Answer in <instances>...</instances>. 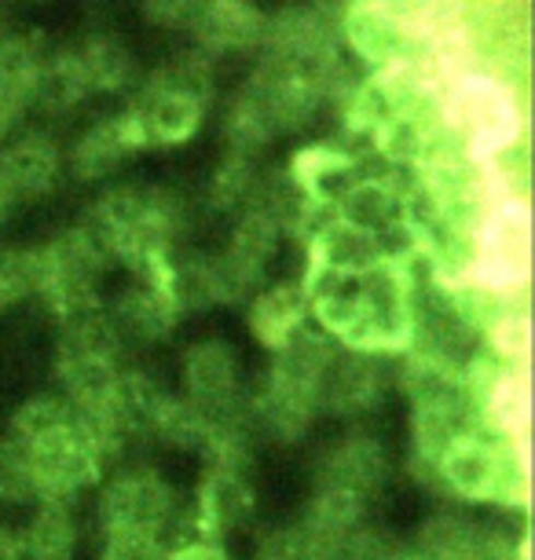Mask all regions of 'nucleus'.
Returning a JSON list of instances; mask_svg holds the SVG:
<instances>
[{"instance_id": "obj_16", "label": "nucleus", "mask_w": 535, "mask_h": 560, "mask_svg": "<svg viewBox=\"0 0 535 560\" xmlns=\"http://www.w3.org/2000/svg\"><path fill=\"white\" fill-rule=\"evenodd\" d=\"M393 458L389 447L374 436V432L352 429L330 443L316 462V488L345 491L352 499L371 505L382 488L389 483Z\"/></svg>"}, {"instance_id": "obj_12", "label": "nucleus", "mask_w": 535, "mask_h": 560, "mask_svg": "<svg viewBox=\"0 0 535 560\" xmlns=\"http://www.w3.org/2000/svg\"><path fill=\"white\" fill-rule=\"evenodd\" d=\"M37 472V502H78L81 494L96 491L107 480L114 454L81 425L67 429L62 436L40 443L30 451Z\"/></svg>"}, {"instance_id": "obj_5", "label": "nucleus", "mask_w": 535, "mask_h": 560, "mask_svg": "<svg viewBox=\"0 0 535 560\" xmlns=\"http://www.w3.org/2000/svg\"><path fill=\"white\" fill-rule=\"evenodd\" d=\"M184 494L151 465H125L100 483L96 527L100 532H132L162 538L165 546L181 542Z\"/></svg>"}, {"instance_id": "obj_21", "label": "nucleus", "mask_w": 535, "mask_h": 560, "mask_svg": "<svg viewBox=\"0 0 535 560\" xmlns=\"http://www.w3.org/2000/svg\"><path fill=\"white\" fill-rule=\"evenodd\" d=\"M282 173L309 198L316 213H334L341 195L363 176V158L345 143H304L290 154Z\"/></svg>"}, {"instance_id": "obj_40", "label": "nucleus", "mask_w": 535, "mask_h": 560, "mask_svg": "<svg viewBox=\"0 0 535 560\" xmlns=\"http://www.w3.org/2000/svg\"><path fill=\"white\" fill-rule=\"evenodd\" d=\"M8 30H12V19H8V12H4V8H0V37H4Z\"/></svg>"}, {"instance_id": "obj_18", "label": "nucleus", "mask_w": 535, "mask_h": 560, "mask_svg": "<svg viewBox=\"0 0 535 560\" xmlns=\"http://www.w3.org/2000/svg\"><path fill=\"white\" fill-rule=\"evenodd\" d=\"M385 363H389V359L349 352V348L334 345V355H330L327 370H323L319 388H316L319 415H330V418L371 415V410L382 404L385 385H389Z\"/></svg>"}, {"instance_id": "obj_35", "label": "nucleus", "mask_w": 535, "mask_h": 560, "mask_svg": "<svg viewBox=\"0 0 535 560\" xmlns=\"http://www.w3.org/2000/svg\"><path fill=\"white\" fill-rule=\"evenodd\" d=\"M191 4L195 0H154V4H143L140 12H143L147 23L173 30V34H184L187 19H191Z\"/></svg>"}, {"instance_id": "obj_34", "label": "nucleus", "mask_w": 535, "mask_h": 560, "mask_svg": "<svg viewBox=\"0 0 535 560\" xmlns=\"http://www.w3.org/2000/svg\"><path fill=\"white\" fill-rule=\"evenodd\" d=\"M162 538L132 532H96V560H165Z\"/></svg>"}, {"instance_id": "obj_9", "label": "nucleus", "mask_w": 535, "mask_h": 560, "mask_svg": "<svg viewBox=\"0 0 535 560\" xmlns=\"http://www.w3.org/2000/svg\"><path fill=\"white\" fill-rule=\"evenodd\" d=\"M532 260L528 202L499 198L474 235V271L469 282L496 293H524Z\"/></svg>"}, {"instance_id": "obj_24", "label": "nucleus", "mask_w": 535, "mask_h": 560, "mask_svg": "<svg viewBox=\"0 0 535 560\" xmlns=\"http://www.w3.org/2000/svg\"><path fill=\"white\" fill-rule=\"evenodd\" d=\"M246 326L268 355L279 352L282 345H290L301 330H309L312 308H309V293H304L301 279L265 282V287L246 301Z\"/></svg>"}, {"instance_id": "obj_27", "label": "nucleus", "mask_w": 535, "mask_h": 560, "mask_svg": "<svg viewBox=\"0 0 535 560\" xmlns=\"http://www.w3.org/2000/svg\"><path fill=\"white\" fill-rule=\"evenodd\" d=\"M23 560H73L81 549V521L70 502H34L19 532Z\"/></svg>"}, {"instance_id": "obj_7", "label": "nucleus", "mask_w": 535, "mask_h": 560, "mask_svg": "<svg viewBox=\"0 0 535 560\" xmlns=\"http://www.w3.org/2000/svg\"><path fill=\"white\" fill-rule=\"evenodd\" d=\"M257 56L290 62L316 78L349 73L338 34V8L330 4H282L265 19V40Z\"/></svg>"}, {"instance_id": "obj_26", "label": "nucleus", "mask_w": 535, "mask_h": 560, "mask_svg": "<svg viewBox=\"0 0 535 560\" xmlns=\"http://www.w3.org/2000/svg\"><path fill=\"white\" fill-rule=\"evenodd\" d=\"M85 100H92V92L78 67V56H73V45H48L34 89H30V110L45 114V118H67Z\"/></svg>"}, {"instance_id": "obj_11", "label": "nucleus", "mask_w": 535, "mask_h": 560, "mask_svg": "<svg viewBox=\"0 0 535 560\" xmlns=\"http://www.w3.org/2000/svg\"><path fill=\"white\" fill-rule=\"evenodd\" d=\"M246 377L235 345L224 337L191 341L181 355V396L195 404L209 421L246 418Z\"/></svg>"}, {"instance_id": "obj_10", "label": "nucleus", "mask_w": 535, "mask_h": 560, "mask_svg": "<svg viewBox=\"0 0 535 560\" xmlns=\"http://www.w3.org/2000/svg\"><path fill=\"white\" fill-rule=\"evenodd\" d=\"M173 257L176 253H165V257H154L132 268V282L121 287L111 301H103L111 323L118 326L125 348L129 345H162L170 341L181 326V312L173 304V290H170V275H173Z\"/></svg>"}, {"instance_id": "obj_3", "label": "nucleus", "mask_w": 535, "mask_h": 560, "mask_svg": "<svg viewBox=\"0 0 535 560\" xmlns=\"http://www.w3.org/2000/svg\"><path fill=\"white\" fill-rule=\"evenodd\" d=\"M429 483L458 505H513L528 502V462L524 443H510L477 429L440 454Z\"/></svg>"}, {"instance_id": "obj_2", "label": "nucleus", "mask_w": 535, "mask_h": 560, "mask_svg": "<svg viewBox=\"0 0 535 560\" xmlns=\"http://www.w3.org/2000/svg\"><path fill=\"white\" fill-rule=\"evenodd\" d=\"M81 228L96 242L107 264H121L125 271L140 264L176 253V238L187 228L184 198L165 184H107L92 198Z\"/></svg>"}, {"instance_id": "obj_36", "label": "nucleus", "mask_w": 535, "mask_h": 560, "mask_svg": "<svg viewBox=\"0 0 535 560\" xmlns=\"http://www.w3.org/2000/svg\"><path fill=\"white\" fill-rule=\"evenodd\" d=\"M26 114H30L26 96H19V92H12V89H4V84H0V143L12 140Z\"/></svg>"}, {"instance_id": "obj_39", "label": "nucleus", "mask_w": 535, "mask_h": 560, "mask_svg": "<svg viewBox=\"0 0 535 560\" xmlns=\"http://www.w3.org/2000/svg\"><path fill=\"white\" fill-rule=\"evenodd\" d=\"M15 206H19V198L12 195V187H8V179L0 176V228L12 220V213H15Z\"/></svg>"}, {"instance_id": "obj_23", "label": "nucleus", "mask_w": 535, "mask_h": 560, "mask_svg": "<svg viewBox=\"0 0 535 560\" xmlns=\"http://www.w3.org/2000/svg\"><path fill=\"white\" fill-rule=\"evenodd\" d=\"M62 173H67V162H62V143L56 136L34 129L0 143V176L8 179L19 202L51 195Z\"/></svg>"}, {"instance_id": "obj_8", "label": "nucleus", "mask_w": 535, "mask_h": 560, "mask_svg": "<svg viewBox=\"0 0 535 560\" xmlns=\"http://www.w3.org/2000/svg\"><path fill=\"white\" fill-rule=\"evenodd\" d=\"M254 521H257V488L249 465L206 462L191 499H184L181 542H187V538L224 542L228 535L243 532Z\"/></svg>"}, {"instance_id": "obj_22", "label": "nucleus", "mask_w": 535, "mask_h": 560, "mask_svg": "<svg viewBox=\"0 0 535 560\" xmlns=\"http://www.w3.org/2000/svg\"><path fill=\"white\" fill-rule=\"evenodd\" d=\"M319 407L316 396L304 388L282 382L276 374H260L257 385L246 393V421L254 436H265L271 443H298L309 436V429L316 425Z\"/></svg>"}, {"instance_id": "obj_25", "label": "nucleus", "mask_w": 535, "mask_h": 560, "mask_svg": "<svg viewBox=\"0 0 535 560\" xmlns=\"http://www.w3.org/2000/svg\"><path fill=\"white\" fill-rule=\"evenodd\" d=\"M73 56H78L92 96H132L136 84L143 81L136 51L111 30H92L81 40H73Z\"/></svg>"}, {"instance_id": "obj_33", "label": "nucleus", "mask_w": 535, "mask_h": 560, "mask_svg": "<svg viewBox=\"0 0 535 560\" xmlns=\"http://www.w3.org/2000/svg\"><path fill=\"white\" fill-rule=\"evenodd\" d=\"M34 298V246H0V312Z\"/></svg>"}, {"instance_id": "obj_31", "label": "nucleus", "mask_w": 535, "mask_h": 560, "mask_svg": "<svg viewBox=\"0 0 535 560\" xmlns=\"http://www.w3.org/2000/svg\"><path fill=\"white\" fill-rule=\"evenodd\" d=\"M37 502V472L34 458L19 440L0 436V505Z\"/></svg>"}, {"instance_id": "obj_37", "label": "nucleus", "mask_w": 535, "mask_h": 560, "mask_svg": "<svg viewBox=\"0 0 535 560\" xmlns=\"http://www.w3.org/2000/svg\"><path fill=\"white\" fill-rule=\"evenodd\" d=\"M165 560H232L224 542H209V538H187L165 549Z\"/></svg>"}, {"instance_id": "obj_20", "label": "nucleus", "mask_w": 535, "mask_h": 560, "mask_svg": "<svg viewBox=\"0 0 535 560\" xmlns=\"http://www.w3.org/2000/svg\"><path fill=\"white\" fill-rule=\"evenodd\" d=\"M327 217L349 220L352 228L382 238L393 249L407 224V179L393 173V168H382V173H367L363 168V176L341 195V202Z\"/></svg>"}, {"instance_id": "obj_32", "label": "nucleus", "mask_w": 535, "mask_h": 560, "mask_svg": "<svg viewBox=\"0 0 535 560\" xmlns=\"http://www.w3.org/2000/svg\"><path fill=\"white\" fill-rule=\"evenodd\" d=\"M249 560H327V546L312 538L301 524H287L260 535Z\"/></svg>"}, {"instance_id": "obj_28", "label": "nucleus", "mask_w": 535, "mask_h": 560, "mask_svg": "<svg viewBox=\"0 0 535 560\" xmlns=\"http://www.w3.org/2000/svg\"><path fill=\"white\" fill-rule=\"evenodd\" d=\"M209 432H213V421H209L195 404H187L181 393H170V388H165V396L159 399V407H154L147 440L162 443V447H173V451L202 454Z\"/></svg>"}, {"instance_id": "obj_17", "label": "nucleus", "mask_w": 535, "mask_h": 560, "mask_svg": "<svg viewBox=\"0 0 535 560\" xmlns=\"http://www.w3.org/2000/svg\"><path fill=\"white\" fill-rule=\"evenodd\" d=\"M136 154H143V143L136 136L129 110L121 107L100 114L96 121L73 136V143L62 151V162H67V173L78 184H107Z\"/></svg>"}, {"instance_id": "obj_15", "label": "nucleus", "mask_w": 535, "mask_h": 560, "mask_svg": "<svg viewBox=\"0 0 535 560\" xmlns=\"http://www.w3.org/2000/svg\"><path fill=\"white\" fill-rule=\"evenodd\" d=\"M301 275H319V279H363L393 253L382 238L352 228L341 217H319L316 228L301 238Z\"/></svg>"}, {"instance_id": "obj_19", "label": "nucleus", "mask_w": 535, "mask_h": 560, "mask_svg": "<svg viewBox=\"0 0 535 560\" xmlns=\"http://www.w3.org/2000/svg\"><path fill=\"white\" fill-rule=\"evenodd\" d=\"M265 19L268 12L249 0H209V4H191L187 19V40L209 59L220 56H246L260 51L265 40Z\"/></svg>"}, {"instance_id": "obj_4", "label": "nucleus", "mask_w": 535, "mask_h": 560, "mask_svg": "<svg viewBox=\"0 0 535 560\" xmlns=\"http://www.w3.org/2000/svg\"><path fill=\"white\" fill-rule=\"evenodd\" d=\"M107 257L100 253L89 231L73 224L59 231L56 238L34 246V298L51 312V319H73L81 312H92L103 304V275Z\"/></svg>"}, {"instance_id": "obj_38", "label": "nucleus", "mask_w": 535, "mask_h": 560, "mask_svg": "<svg viewBox=\"0 0 535 560\" xmlns=\"http://www.w3.org/2000/svg\"><path fill=\"white\" fill-rule=\"evenodd\" d=\"M0 560H23V546H19V532L0 524Z\"/></svg>"}, {"instance_id": "obj_1", "label": "nucleus", "mask_w": 535, "mask_h": 560, "mask_svg": "<svg viewBox=\"0 0 535 560\" xmlns=\"http://www.w3.org/2000/svg\"><path fill=\"white\" fill-rule=\"evenodd\" d=\"M352 84V70L341 78H316V73L298 70L290 62L260 56L224 114L228 151L257 154L268 143H276L279 136L301 132L323 107L338 110Z\"/></svg>"}, {"instance_id": "obj_14", "label": "nucleus", "mask_w": 535, "mask_h": 560, "mask_svg": "<svg viewBox=\"0 0 535 560\" xmlns=\"http://www.w3.org/2000/svg\"><path fill=\"white\" fill-rule=\"evenodd\" d=\"M411 549L422 560H524V546L513 542L502 527L458 510L426 516Z\"/></svg>"}, {"instance_id": "obj_6", "label": "nucleus", "mask_w": 535, "mask_h": 560, "mask_svg": "<svg viewBox=\"0 0 535 560\" xmlns=\"http://www.w3.org/2000/svg\"><path fill=\"white\" fill-rule=\"evenodd\" d=\"M338 34H341V51H349L363 67V73H385L400 67H437L422 34H418L415 4H377V0L345 4L338 8Z\"/></svg>"}, {"instance_id": "obj_29", "label": "nucleus", "mask_w": 535, "mask_h": 560, "mask_svg": "<svg viewBox=\"0 0 535 560\" xmlns=\"http://www.w3.org/2000/svg\"><path fill=\"white\" fill-rule=\"evenodd\" d=\"M260 179H265V173L257 165V154L228 151L209 176V206L228 217L246 213L260 191Z\"/></svg>"}, {"instance_id": "obj_13", "label": "nucleus", "mask_w": 535, "mask_h": 560, "mask_svg": "<svg viewBox=\"0 0 535 560\" xmlns=\"http://www.w3.org/2000/svg\"><path fill=\"white\" fill-rule=\"evenodd\" d=\"M125 110H129V118L136 125L143 151H173V147L195 140L198 129L206 125L209 103L191 96V92L143 78L136 84L129 103H125Z\"/></svg>"}, {"instance_id": "obj_30", "label": "nucleus", "mask_w": 535, "mask_h": 560, "mask_svg": "<svg viewBox=\"0 0 535 560\" xmlns=\"http://www.w3.org/2000/svg\"><path fill=\"white\" fill-rule=\"evenodd\" d=\"M78 425V415H73V407L62 399L59 393H37L23 399V404L15 407L12 415V429H8V436L23 443L26 451L40 447V443L62 436L67 429Z\"/></svg>"}]
</instances>
